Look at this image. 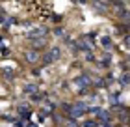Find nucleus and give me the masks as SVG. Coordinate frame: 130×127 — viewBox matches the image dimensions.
Listing matches in <instances>:
<instances>
[{
  "label": "nucleus",
  "mask_w": 130,
  "mask_h": 127,
  "mask_svg": "<svg viewBox=\"0 0 130 127\" xmlns=\"http://www.w3.org/2000/svg\"><path fill=\"white\" fill-rule=\"evenodd\" d=\"M89 109L85 107V103H74L73 107H71V110H69V114H71V118H80L82 114H85Z\"/></svg>",
  "instance_id": "f257e3e1"
},
{
  "label": "nucleus",
  "mask_w": 130,
  "mask_h": 127,
  "mask_svg": "<svg viewBox=\"0 0 130 127\" xmlns=\"http://www.w3.org/2000/svg\"><path fill=\"white\" fill-rule=\"evenodd\" d=\"M60 56H61V49H60V47H52L49 53L45 54L43 60H45V64H50V62H54V60H58Z\"/></svg>",
  "instance_id": "f03ea898"
},
{
  "label": "nucleus",
  "mask_w": 130,
  "mask_h": 127,
  "mask_svg": "<svg viewBox=\"0 0 130 127\" xmlns=\"http://www.w3.org/2000/svg\"><path fill=\"white\" fill-rule=\"evenodd\" d=\"M88 82H89V79L85 77V75H82V77H76V79H74V84H78V86H88Z\"/></svg>",
  "instance_id": "7ed1b4c3"
},
{
  "label": "nucleus",
  "mask_w": 130,
  "mask_h": 127,
  "mask_svg": "<svg viewBox=\"0 0 130 127\" xmlns=\"http://www.w3.org/2000/svg\"><path fill=\"white\" fill-rule=\"evenodd\" d=\"M45 32H47L45 28H43V26H39V28H33V30H32L28 36H30V37H37V36H43Z\"/></svg>",
  "instance_id": "20e7f679"
},
{
  "label": "nucleus",
  "mask_w": 130,
  "mask_h": 127,
  "mask_svg": "<svg viewBox=\"0 0 130 127\" xmlns=\"http://www.w3.org/2000/svg\"><path fill=\"white\" fill-rule=\"evenodd\" d=\"M91 47H93V43L89 41V37H88V36H85V37H82V47H80V49H85V50H89Z\"/></svg>",
  "instance_id": "39448f33"
},
{
  "label": "nucleus",
  "mask_w": 130,
  "mask_h": 127,
  "mask_svg": "<svg viewBox=\"0 0 130 127\" xmlns=\"http://www.w3.org/2000/svg\"><path fill=\"white\" fill-rule=\"evenodd\" d=\"M100 43H102L106 49H110V47H112V39H110L108 36H102V37H100Z\"/></svg>",
  "instance_id": "423d86ee"
},
{
  "label": "nucleus",
  "mask_w": 130,
  "mask_h": 127,
  "mask_svg": "<svg viewBox=\"0 0 130 127\" xmlns=\"http://www.w3.org/2000/svg\"><path fill=\"white\" fill-rule=\"evenodd\" d=\"M26 60H28V62H33V60H37V53H33V50H28V53H26Z\"/></svg>",
  "instance_id": "0eeeda50"
},
{
  "label": "nucleus",
  "mask_w": 130,
  "mask_h": 127,
  "mask_svg": "<svg viewBox=\"0 0 130 127\" xmlns=\"http://www.w3.org/2000/svg\"><path fill=\"white\" fill-rule=\"evenodd\" d=\"M121 84H130V73L123 75V79H121Z\"/></svg>",
  "instance_id": "6e6552de"
},
{
  "label": "nucleus",
  "mask_w": 130,
  "mask_h": 127,
  "mask_svg": "<svg viewBox=\"0 0 130 127\" xmlns=\"http://www.w3.org/2000/svg\"><path fill=\"white\" fill-rule=\"evenodd\" d=\"M24 90H26L28 93H33V92H35V90H37V88H35V86H33V84H28V86L24 88Z\"/></svg>",
  "instance_id": "1a4fd4ad"
},
{
  "label": "nucleus",
  "mask_w": 130,
  "mask_h": 127,
  "mask_svg": "<svg viewBox=\"0 0 130 127\" xmlns=\"http://www.w3.org/2000/svg\"><path fill=\"white\" fill-rule=\"evenodd\" d=\"M121 19L128 22V21H130V13H128V11H123V13H121Z\"/></svg>",
  "instance_id": "9d476101"
},
{
  "label": "nucleus",
  "mask_w": 130,
  "mask_h": 127,
  "mask_svg": "<svg viewBox=\"0 0 130 127\" xmlns=\"http://www.w3.org/2000/svg\"><path fill=\"white\" fill-rule=\"evenodd\" d=\"M95 125H97V123H95V121H88V123H85L84 127H95Z\"/></svg>",
  "instance_id": "9b49d317"
},
{
  "label": "nucleus",
  "mask_w": 130,
  "mask_h": 127,
  "mask_svg": "<svg viewBox=\"0 0 130 127\" xmlns=\"http://www.w3.org/2000/svg\"><path fill=\"white\" fill-rule=\"evenodd\" d=\"M28 127H35V125H32V123H28Z\"/></svg>",
  "instance_id": "f8f14e48"
}]
</instances>
